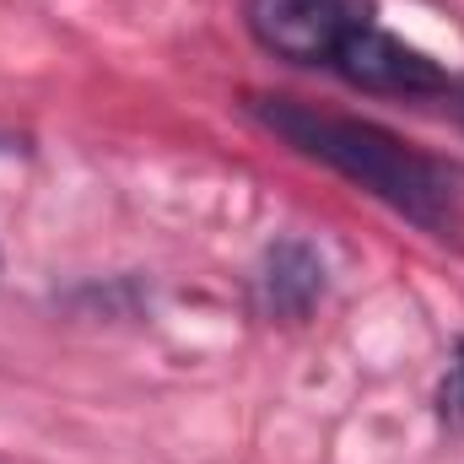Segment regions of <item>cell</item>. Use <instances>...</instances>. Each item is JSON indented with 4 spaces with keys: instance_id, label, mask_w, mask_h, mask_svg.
<instances>
[{
    "instance_id": "1",
    "label": "cell",
    "mask_w": 464,
    "mask_h": 464,
    "mask_svg": "<svg viewBox=\"0 0 464 464\" xmlns=\"http://www.w3.org/2000/svg\"><path fill=\"white\" fill-rule=\"evenodd\" d=\"M254 114L281 140H292L303 157H319L324 168L346 173L351 184H362L367 195H378L383 206H394L416 227L427 232L459 227V195H454L449 168L421 157L416 146H405L383 124L324 114V109H308V103H292V98H254Z\"/></svg>"
},
{
    "instance_id": "2",
    "label": "cell",
    "mask_w": 464,
    "mask_h": 464,
    "mask_svg": "<svg viewBox=\"0 0 464 464\" xmlns=\"http://www.w3.org/2000/svg\"><path fill=\"white\" fill-rule=\"evenodd\" d=\"M367 16V0H248V33L292 65H335Z\"/></svg>"
},
{
    "instance_id": "3",
    "label": "cell",
    "mask_w": 464,
    "mask_h": 464,
    "mask_svg": "<svg viewBox=\"0 0 464 464\" xmlns=\"http://www.w3.org/2000/svg\"><path fill=\"white\" fill-rule=\"evenodd\" d=\"M335 71L346 76L351 87H362V92L427 98V92H443V87H449V71H443L432 54L411 49L405 38H394V33H389V27H378L372 16L351 33L346 44H341Z\"/></svg>"
},
{
    "instance_id": "4",
    "label": "cell",
    "mask_w": 464,
    "mask_h": 464,
    "mask_svg": "<svg viewBox=\"0 0 464 464\" xmlns=\"http://www.w3.org/2000/svg\"><path fill=\"white\" fill-rule=\"evenodd\" d=\"M324 292V259L308 243H281L265 265V297L276 314H308Z\"/></svg>"
}]
</instances>
